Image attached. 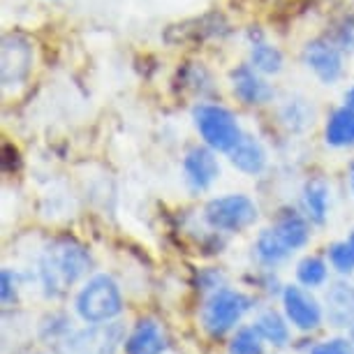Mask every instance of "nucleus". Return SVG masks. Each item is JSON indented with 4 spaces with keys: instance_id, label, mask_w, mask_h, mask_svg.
<instances>
[{
    "instance_id": "nucleus-19",
    "label": "nucleus",
    "mask_w": 354,
    "mask_h": 354,
    "mask_svg": "<svg viewBox=\"0 0 354 354\" xmlns=\"http://www.w3.org/2000/svg\"><path fill=\"white\" fill-rule=\"evenodd\" d=\"M255 252H257V257H259V262H264V264H278V262H283V259H287L292 255V250L287 248L283 239L278 236L276 230H264L262 234L257 236V243H255Z\"/></svg>"
},
{
    "instance_id": "nucleus-17",
    "label": "nucleus",
    "mask_w": 354,
    "mask_h": 354,
    "mask_svg": "<svg viewBox=\"0 0 354 354\" xmlns=\"http://www.w3.org/2000/svg\"><path fill=\"white\" fill-rule=\"evenodd\" d=\"M304 206L306 216L315 225H324L326 213H329V185L322 178H313L304 188Z\"/></svg>"
},
{
    "instance_id": "nucleus-11",
    "label": "nucleus",
    "mask_w": 354,
    "mask_h": 354,
    "mask_svg": "<svg viewBox=\"0 0 354 354\" xmlns=\"http://www.w3.org/2000/svg\"><path fill=\"white\" fill-rule=\"evenodd\" d=\"M259 75L262 72H257L252 65H241L232 72L234 95L243 104H266L273 97V88Z\"/></svg>"
},
{
    "instance_id": "nucleus-10",
    "label": "nucleus",
    "mask_w": 354,
    "mask_h": 354,
    "mask_svg": "<svg viewBox=\"0 0 354 354\" xmlns=\"http://www.w3.org/2000/svg\"><path fill=\"white\" fill-rule=\"evenodd\" d=\"M125 354H162L167 350V333L153 317H144L125 338Z\"/></svg>"
},
{
    "instance_id": "nucleus-3",
    "label": "nucleus",
    "mask_w": 354,
    "mask_h": 354,
    "mask_svg": "<svg viewBox=\"0 0 354 354\" xmlns=\"http://www.w3.org/2000/svg\"><path fill=\"white\" fill-rule=\"evenodd\" d=\"M250 306H252L250 297H245L243 292L218 287V290L211 294L209 301L204 304V310H202L204 329L209 331L213 338L225 336V333L232 331L239 319L250 310Z\"/></svg>"
},
{
    "instance_id": "nucleus-15",
    "label": "nucleus",
    "mask_w": 354,
    "mask_h": 354,
    "mask_svg": "<svg viewBox=\"0 0 354 354\" xmlns=\"http://www.w3.org/2000/svg\"><path fill=\"white\" fill-rule=\"evenodd\" d=\"M326 144L336 149H352L354 146V109L352 106H340L329 116L324 128Z\"/></svg>"
},
{
    "instance_id": "nucleus-9",
    "label": "nucleus",
    "mask_w": 354,
    "mask_h": 354,
    "mask_svg": "<svg viewBox=\"0 0 354 354\" xmlns=\"http://www.w3.org/2000/svg\"><path fill=\"white\" fill-rule=\"evenodd\" d=\"M304 61L324 84L338 82V77L343 75V56H340L338 46L329 39H313L306 44Z\"/></svg>"
},
{
    "instance_id": "nucleus-22",
    "label": "nucleus",
    "mask_w": 354,
    "mask_h": 354,
    "mask_svg": "<svg viewBox=\"0 0 354 354\" xmlns=\"http://www.w3.org/2000/svg\"><path fill=\"white\" fill-rule=\"evenodd\" d=\"M297 278L304 287H319L326 283V264L322 257H304L297 266Z\"/></svg>"
},
{
    "instance_id": "nucleus-4",
    "label": "nucleus",
    "mask_w": 354,
    "mask_h": 354,
    "mask_svg": "<svg viewBox=\"0 0 354 354\" xmlns=\"http://www.w3.org/2000/svg\"><path fill=\"white\" fill-rule=\"evenodd\" d=\"M195 125L206 146L213 151L230 153L243 137L234 113L220 104H199L195 109Z\"/></svg>"
},
{
    "instance_id": "nucleus-26",
    "label": "nucleus",
    "mask_w": 354,
    "mask_h": 354,
    "mask_svg": "<svg viewBox=\"0 0 354 354\" xmlns=\"http://www.w3.org/2000/svg\"><path fill=\"white\" fill-rule=\"evenodd\" d=\"M345 104H347V106H352V109H354V86L345 93Z\"/></svg>"
},
{
    "instance_id": "nucleus-1",
    "label": "nucleus",
    "mask_w": 354,
    "mask_h": 354,
    "mask_svg": "<svg viewBox=\"0 0 354 354\" xmlns=\"http://www.w3.org/2000/svg\"><path fill=\"white\" fill-rule=\"evenodd\" d=\"M88 269V250L75 239H56L39 257V280L49 297H63Z\"/></svg>"
},
{
    "instance_id": "nucleus-14",
    "label": "nucleus",
    "mask_w": 354,
    "mask_h": 354,
    "mask_svg": "<svg viewBox=\"0 0 354 354\" xmlns=\"http://www.w3.org/2000/svg\"><path fill=\"white\" fill-rule=\"evenodd\" d=\"M230 162L243 174H259L266 167V151L255 137L243 135L239 144L230 151Z\"/></svg>"
},
{
    "instance_id": "nucleus-25",
    "label": "nucleus",
    "mask_w": 354,
    "mask_h": 354,
    "mask_svg": "<svg viewBox=\"0 0 354 354\" xmlns=\"http://www.w3.org/2000/svg\"><path fill=\"white\" fill-rule=\"evenodd\" d=\"M12 287H15V285H12V273L5 269L3 271V301L5 304H8L10 299H12Z\"/></svg>"
},
{
    "instance_id": "nucleus-8",
    "label": "nucleus",
    "mask_w": 354,
    "mask_h": 354,
    "mask_svg": "<svg viewBox=\"0 0 354 354\" xmlns=\"http://www.w3.org/2000/svg\"><path fill=\"white\" fill-rule=\"evenodd\" d=\"M183 174L192 192L211 188V183L220 174V165L211 146H192L183 158Z\"/></svg>"
},
{
    "instance_id": "nucleus-5",
    "label": "nucleus",
    "mask_w": 354,
    "mask_h": 354,
    "mask_svg": "<svg viewBox=\"0 0 354 354\" xmlns=\"http://www.w3.org/2000/svg\"><path fill=\"white\" fill-rule=\"evenodd\" d=\"M204 220L218 232H243L257 220V206L245 195H225L204 206Z\"/></svg>"
},
{
    "instance_id": "nucleus-12",
    "label": "nucleus",
    "mask_w": 354,
    "mask_h": 354,
    "mask_svg": "<svg viewBox=\"0 0 354 354\" xmlns=\"http://www.w3.org/2000/svg\"><path fill=\"white\" fill-rule=\"evenodd\" d=\"M326 317L333 326H354V283H333L326 290Z\"/></svg>"
},
{
    "instance_id": "nucleus-2",
    "label": "nucleus",
    "mask_w": 354,
    "mask_h": 354,
    "mask_svg": "<svg viewBox=\"0 0 354 354\" xmlns=\"http://www.w3.org/2000/svg\"><path fill=\"white\" fill-rule=\"evenodd\" d=\"M75 308L79 317L88 324H102L111 322L118 313L123 310V297L118 290L116 280L106 273H97L88 283L82 287V292L77 294Z\"/></svg>"
},
{
    "instance_id": "nucleus-27",
    "label": "nucleus",
    "mask_w": 354,
    "mask_h": 354,
    "mask_svg": "<svg viewBox=\"0 0 354 354\" xmlns=\"http://www.w3.org/2000/svg\"><path fill=\"white\" fill-rule=\"evenodd\" d=\"M350 188L354 192V160H352V165H350Z\"/></svg>"
},
{
    "instance_id": "nucleus-23",
    "label": "nucleus",
    "mask_w": 354,
    "mask_h": 354,
    "mask_svg": "<svg viewBox=\"0 0 354 354\" xmlns=\"http://www.w3.org/2000/svg\"><path fill=\"white\" fill-rule=\"evenodd\" d=\"M329 259H331V266L336 269L338 273L343 276H350L354 271V250L350 241H338V243H331L329 245Z\"/></svg>"
},
{
    "instance_id": "nucleus-18",
    "label": "nucleus",
    "mask_w": 354,
    "mask_h": 354,
    "mask_svg": "<svg viewBox=\"0 0 354 354\" xmlns=\"http://www.w3.org/2000/svg\"><path fill=\"white\" fill-rule=\"evenodd\" d=\"M255 326H257V331L262 333V338L266 343H271L276 347H283L290 343V326H287L283 315L276 310L259 313V317L255 319Z\"/></svg>"
},
{
    "instance_id": "nucleus-6",
    "label": "nucleus",
    "mask_w": 354,
    "mask_h": 354,
    "mask_svg": "<svg viewBox=\"0 0 354 354\" xmlns=\"http://www.w3.org/2000/svg\"><path fill=\"white\" fill-rule=\"evenodd\" d=\"M121 343H125V326L121 322H102L79 331L70 340V350L72 354H116Z\"/></svg>"
},
{
    "instance_id": "nucleus-20",
    "label": "nucleus",
    "mask_w": 354,
    "mask_h": 354,
    "mask_svg": "<svg viewBox=\"0 0 354 354\" xmlns=\"http://www.w3.org/2000/svg\"><path fill=\"white\" fill-rule=\"evenodd\" d=\"M250 65L262 75H276L283 70V53L266 42H255L250 51Z\"/></svg>"
},
{
    "instance_id": "nucleus-21",
    "label": "nucleus",
    "mask_w": 354,
    "mask_h": 354,
    "mask_svg": "<svg viewBox=\"0 0 354 354\" xmlns=\"http://www.w3.org/2000/svg\"><path fill=\"white\" fill-rule=\"evenodd\" d=\"M230 354H264V338L257 331V326H241L230 340L227 347Z\"/></svg>"
},
{
    "instance_id": "nucleus-16",
    "label": "nucleus",
    "mask_w": 354,
    "mask_h": 354,
    "mask_svg": "<svg viewBox=\"0 0 354 354\" xmlns=\"http://www.w3.org/2000/svg\"><path fill=\"white\" fill-rule=\"evenodd\" d=\"M273 230L280 239L285 241V245L290 248L292 252L304 248L308 243V236H310V230H308V223H306L304 216H299L297 211H283L273 225Z\"/></svg>"
},
{
    "instance_id": "nucleus-13",
    "label": "nucleus",
    "mask_w": 354,
    "mask_h": 354,
    "mask_svg": "<svg viewBox=\"0 0 354 354\" xmlns=\"http://www.w3.org/2000/svg\"><path fill=\"white\" fill-rule=\"evenodd\" d=\"M30 61H32V53L28 42L24 37H15V35L8 37L3 42V82L10 79L12 70H15V77H12L10 84H17L19 79H24L30 68Z\"/></svg>"
},
{
    "instance_id": "nucleus-28",
    "label": "nucleus",
    "mask_w": 354,
    "mask_h": 354,
    "mask_svg": "<svg viewBox=\"0 0 354 354\" xmlns=\"http://www.w3.org/2000/svg\"><path fill=\"white\" fill-rule=\"evenodd\" d=\"M347 241H350V245H352V250H354V232L350 234V239H347Z\"/></svg>"
},
{
    "instance_id": "nucleus-7",
    "label": "nucleus",
    "mask_w": 354,
    "mask_h": 354,
    "mask_svg": "<svg viewBox=\"0 0 354 354\" xmlns=\"http://www.w3.org/2000/svg\"><path fill=\"white\" fill-rule=\"evenodd\" d=\"M283 308L287 322L299 331H315L322 324V306L304 287L287 285L283 290Z\"/></svg>"
},
{
    "instance_id": "nucleus-24",
    "label": "nucleus",
    "mask_w": 354,
    "mask_h": 354,
    "mask_svg": "<svg viewBox=\"0 0 354 354\" xmlns=\"http://www.w3.org/2000/svg\"><path fill=\"white\" fill-rule=\"evenodd\" d=\"M310 354H354V347L347 338H331L324 343H317Z\"/></svg>"
}]
</instances>
